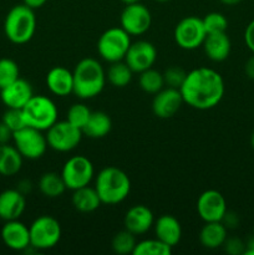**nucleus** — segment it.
Returning a JSON list of instances; mask_svg holds the SVG:
<instances>
[{
  "label": "nucleus",
  "mask_w": 254,
  "mask_h": 255,
  "mask_svg": "<svg viewBox=\"0 0 254 255\" xmlns=\"http://www.w3.org/2000/svg\"><path fill=\"white\" fill-rule=\"evenodd\" d=\"M251 146H252V148L254 149V131H253V133H252V136H251Z\"/></svg>",
  "instance_id": "obj_47"
},
{
  "label": "nucleus",
  "mask_w": 254,
  "mask_h": 255,
  "mask_svg": "<svg viewBox=\"0 0 254 255\" xmlns=\"http://www.w3.org/2000/svg\"><path fill=\"white\" fill-rule=\"evenodd\" d=\"M94 173V164L85 156H74L69 158L65 162L61 171L66 188L71 191L89 186Z\"/></svg>",
  "instance_id": "obj_10"
},
{
  "label": "nucleus",
  "mask_w": 254,
  "mask_h": 255,
  "mask_svg": "<svg viewBox=\"0 0 254 255\" xmlns=\"http://www.w3.org/2000/svg\"><path fill=\"white\" fill-rule=\"evenodd\" d=\"M179 91L188 106L196 110L213 109L224 96V80L216 70L197 67L187 74Z\"/></svg>",
  "instance_id": "obj_1"
},
{
  "label": "nucleus",
  "mask_w": 254,
  "mask_h": 255,
  "mask_svg": "<svg viewBox=\"0 0 254 255\" xmlns=\"http://www.w3.org/2000/svg\"><path fill=\"white\" fill-rule=\"evenodd\" d=\"M91 114L92 111L85 104H74L67 111L66 121L82 131Z\"/></svg>",
  "instance_id": "obj_32"
},
{
  "label": "nucleus",
  "mask_w": 254,
  "mask_h": 255,
  "mask_svg": "<svg viewBox=\"0 0 254 255\" xmlns=\"http://www.w3.org/2000/svg\"><path fill=\"white\" fill-rule=\"evenodd\" d=\"M156 1H158V2H166V1H169V0H156Z\"/></svg>",
  "instance_id": "obj_48"
},
{
  "label": "nucleus",
  "mask_w": 254,
  "mask_h": 255,
  "mask_svg": "<svg viewBox=\"0 0 254 255\" xmlns=\"http://www.w3.org/2000/svg\"><path fill=\"white\" fill-rule=\"evenodd\" d=\"M152 22V16L147 6L141 2H134L125 6L120 16L121 27L129 35L138 36L144 34L149 29Z\"/></svg>",
  "instance_id": "obj_12"
},
{
  "label": "nucleus",
  "mask_w": 254,
  "mask_h": 255,
  "mask_svg": "<svg viewBox=\"0 0 254 255\" xmlns=\"http://www.w3.org/2000/svg\"><path fill=\"white\" fill-rule=\"evenodd\" d=\"M139 87L143 90L146 94L154 95L158 91H161L164 86L163 74L154 69H147L144 71L139 72L138 77Z\"/></svg>",
  "instance_id": "obj_29"
},
{
  "label": "nucleus",
  "mask_w": 254,
  "mask_h": 255,
  "mask_svg": "<svg viewBox=\"0 0 254 255\" xmlns=\"http://www.w3.org/2000/svg\"><path fill=\"white\" fill-rule=\"evenodd\" d=\"M30 246L36 251H47L59 244L62 231L59 221L51 216H40L29 227Z\"/></svg>",
  "instance_id": "obj_6"
},
{
  "label": "nucleus",
  "mask_w": 254,
  "mask_h": 255,
  "mask_svg": "<svg viewBox=\"0 0 254 255\" xmlns=\"http://www.w3.org/2000/svg\"><path fill=\"white\" fill-rule=\"evenodd\" d=\"M156 238L172 248L179 243L182 238V227L176 217L171 214H163L153 224Z\"/></svg>",
  "instance_id": "obj_20"
},
{
  "label": "nucleus",
  "mask_w": 254,
  "mask_h": 255,
  "mask_svg": "<svg viewBox=\"0 0 254 255\" xmlns=\"http://www.w3.org/2000/svg\"><path fill=\"white\" fill-rule=\"evenodd\" d=\"M246 255H254V237L246 244Z\"/></svg>",
  "instance_id": "obj_44"
},
{
  "label": "nucleus",
  "mask_w": 254,
  "mask_h": 255,
  "mask_svg": "<svg viewBox=\"0 0 254 255\" xmlns=\"http://www.w3.org/2000/svg\"><path fill=\"white\" fill-rule=\"evenodd\" d=\"M95 189L102 203L115 206L128 197L131 181L122 169L110 166L99 172L95 182Z\"/></svg>",
  "instance_id": "obj_3"
},
{
  "label": "nucleus",
  "mask_w": 254,
  "mask_h": 255,
  "mask_svg": "<svg viewBox=\"0 0 254 255\" xmlns=\"http://www.w3.org/2000/svg\"><path fill=\"white\" fill-rule=\"evenodd\" d=\"M22 167V156L15 146L0 144V174L4 177L15 176Z\"/></svg>",
  "instance_id": "obj_25"
},
{
  "label": "nucleus",
  "mask_w": 254,
  "mask_h": 255,
  "mask_svg": "<svg viewBox=\"0 0 254 255\" xmlns=\"http://www.w3.org/2000/svg\"><path fill=\"white\" fill-rule=\"evenodd\" d=\"M26 126L47 131L57 121V107L51 99L44 95H34L22 107Z\"/></svg>",
  "instance_id": "obj_5"
},
{
  "label": "nucleus",
  "mask_w": 254,
  "mask_h": 255,
  "mask_svg": "<svg viewBox=\"0 0 254 255\" xmlns=\"http://www.w3.org/2000/svg\"><path fill=\"white\" fill-rule=\"evenodd\" d=\"M125 229L133 233L134 236H141L147 233L154 224V217L151 209L143 204H136L131 207L125 214Z\"/></svg>",
  "instance_id": "obj_18"
},
{
  "label": "nucleus",
  "mask_w": 254,
  "mask_h": 255,
  "mask_svg": "<svg viewBox=\"0 0 254 255\" xmlns=\"http://www.w3.org/2000/svg\"><path fill=\"white\" fill-rule=\"evenodd\" d=\"M12 132H16L19 129L26 127V122H25L24 114H22V109H7L6 112L2 116V121Z\"/></svg>",
  "instance_id": "obj_35"
},
{
  "label": "nucleus",
  "mask_w": 254,
  "mask_h": 255,
  "mask_svg": "<svg viewBox=\"0 0 254 255\" xmlns=\"http://www.w3.org/2000/svg\"><path fill=\"white\" fill-rule=\"evenodd\" d=\"M74 94L81 100L94 99L106 85V72L97 60L85 57L77 62L74 71Z\"/></svg>",
  "instance_id": "obj_2"
},
{
  "label": "nucleus",
  "mask_w": 254,
  "mask_h": 255,
  "mask_svg": "<svg viewBox=\"0 0 254 255\" xmlns=\"http://www.w3.org/2000/svg\"><path fill=\"white\" fill-rule=\"evenodd\" d=\"M207 32L201 17L187 16L177 24L174 29V40L181 49L194 50L202 46Z\"/></svg>",
  "instance_id": "obj_11"
},
{
  "label": "nucleus",
  "mask_w": 254,
  "mask_h": 255,
  "mask_svg": "<svg viewBox=\"0 0 254 255\" xmlns=\"http://www.w3.org/2000/svg\"><path fill=\"white\" fill-rule=\"evenodd\" d=\"M136 244V236H134L133 233H131V232L127 231V229H125V231L119 232V233L114 237L111 247L112 251L116 254L126 255L133 253Z\"/></svg>",
  "instance_id": "obj_31"
},
{
  "label": "nucleus",
  "mask_w": 254,
  "mask_h": 255,
  "mask_svg": "<svg viewBox=\"0 0 254 255\" xmlns=\"http://www.w3.org/2000/svg\"><path fill=\"white\" fill-rule=\"evenodd\" d=\"M202 46L208 59L214 62H222L228 59L232 50L231 40L226 31L207 34Z\"/></svg>",
  "instance_id": "obj_22"
},
{
  "label": "nucleus",
  "mask_w": 254,
  "mask_h": 255,
  "mask_svg": "<svg viewBox=\"0 0 254 255\" xmlns=\"http://www.w3.org/2000/svg\"><path fill=\"white\" fill-rule=\"evenodd\" d=\"M204 30L207 34H214V32H224L228 27V20L221 12H209L202 19Z\"/></svg>",
  "instance_id": "obj_34"
},
{
  "label": "nucleus",
  "mask_w": 254,
  "mask_h": 255,
  "mask_svg": "<svg viewBox=\"0 0 254 255\" xmlns=\"http://www.w3.org/2000/svg\"><path fill=\"white\" fill-rule=\"evenodd\" d=\"M183 104V97L179 89L166 87L154 94L152 111L158 119H171L179 111Z\"/></svg>",
  "instance_id": "obj_15"
},
{
  "label": "nucleus",
  "mask_w": 254,
  "mask_h": 255,
  "mask_svg": "<svg viewBox=\"0 0 254 255\" xmlns=\"http://www.w3.org/2000/svg\"><path fill=\"white\" fill-rule=\"evenodd\" d=\"M47 0H22V4H25L26 6L31 7V9H39V7L44 6L45 2Z\"/></svg>",
  "instance_id": "obj_42"
},
{
  "label": "nucleus",
  "mask_w": 254,
  "mask_h": 255,
  "mask_svg": "<svg viewBox=\"0 0 254 255\" xmlns=\"http://www.w3.org/2000/svg\"><path fill=\"white\" fill-rule=\"evenodd\" d=\"M36 31V16L34 9L25 4L12 6L4 21L5 36L12 44L22 45L29 42Z\"/></svg>",
  "instance_id": "obj_4"
},
{
  "label": "nucleus",
  "mask_w": 254,
  "mask_h": 255,
  "mask_svg": "<svg viewBox=\"0 0 254 255\" xmlns=\"http://www.w3.org/2000/svg\"><path fill=\"white\" fill-rule=\"evenodd\" d=\"M244 71L249 79L254 80V54L247 60L246 65H244Z\"/></svg>",
  "instance_id": "obj_41"
},
{
  "label": "nucleus",
  "mask_w": 254,
  "mask_h": 255,
  "mask_svg": "<svg viewBox=\"0 0 254 255\" xmlns=\"http://www.w3.org/2000/svg\"><path fill=\"white\" fill-rule=\"evenodd\" d=\"M132 75H133V71L129 69L125 60H121V61L112 62L106 72V79L112 86L125 87L131 82Z\"/></svg>",
  "instance_id": "obj_28"
},
{
  "label": "nucleus",
  "mask_w": 254,
  "mask_h": 255,
  "mask_svg": "<svg viewBox=\"0 0 254 255\" xmlns=\"http://www.w3.org/2000/svg\"><path fill=\"white\" fill-rule=\"evenodd\" d=\"M227 202L221 192L216 189L204 191L197 199V212L202 221L206 223L208 222H221L226 214Z\"/></svg>",
  "instance_id": "obj_14"
},
{
  "label": "nucleus",
  "mask_w": 254,
  "mask_h": 255,
  "mask_svg": "<svg viewBox=\"0 0 254 255\" xmlns=\"http://www.w3.org/2000/svg\"><path fill=\"white\" fill-rule=\"evenodd\" d=\"M187 76V72L179 66H169L163 72L164 85L167 87H173V89H181L182 84L184 82Z\"/></svg>",
  "instance_id": "obj_36"
},
{
  "label": "nucleus",
  "mask_w": 254,
  "mask_h": 255,
  "mask_svg": "<svg viewBox=\"0 0 254 255\" xmlns=\"http://www.w3.org/2000/svg\"><path fill=\"white\" fill-rule=\"evenodd\" d=\"M219 1L224 5H228V6H233V5H237L239 4V2H242L243 0H219Z\"/></svg>",
  "instance_id": "obj_45"
},
{
  "label": "nucleus",
  "mask_w": 254,
  "mask_h": 255,
  "mask_svg": "<svg viewBox=\"0 0 254 255\" xmlns=\"http://www.w3.org/2000/svg\"><path fill=\"white\" fill-rule=\"evenodd\" d=\"M172 247L163 243L159 239H146V241L137 242L134 247L133 255H171Z\"/></svg>",
  "instance_id": "obj_30"
},
{
  "label": "nucleus",
  "mask_w": 254,
  "mask_h": 255,
  "mask_svg": "<svg viewBox=\"0 0 254 255\" xmlns=\"http://www.w3.org/2000/svg\"><path fill=\"white\" fill-rule=\"evenodd\" d=\"M227 231L222 222H208L201 229L199 242L207 249L221 248L227 239Z\"/></svg>",
  "instance_id": "obj_23"
},
{
  "label": "nucleus",
  "mask_w": 254,
  "mask_h": 255,
  "mask_svg": "<svg viewBox=\"0 0 254 255\" xmlns=\"http://www.w3.org/2000/svg\"><path fill=\"white\" fill-rule=\"evenodd\" d=\"M26 208L25 194L17 189H6L0 193V219L7 222L19 219Z\"/></svg>",
  "instance_id": "obj_19"
},
{
  "label": "nucleus",
  "mask_w": 254,
  "mask_h": 255,
  "mask_svg": "<svg viewBox=\"0 0 254 255\" xmlns=\"http://www.w3.org/2000/svg\"><path fill=\"white\" fill-rule=\"evenodd\" d=\"M15 148L19 151L22 158L37 159L46 152V136L40 129L26 126L12 133Z\"/></svg>",
  "instance_id": "obj_8"
},
{
  "label": "nucleus",
  "mask_w": 254,
  "mask_h": 255,
  "mask_svg": "<svg viewBox=\"0 0 254 255\" xmlns=\"http://www.w3.org/2000/svg\"><path fill=\"white\" fill-rule=\"evenodd\" d=\"M125 5H129V4H134V2H138L139 0H121Z\"/></svg>",
  "instance_id": "obj_46"
},
{
  "label": "nucleus",
  "mask_w": 254,
  "mask_h": 255,
  "mask_svg": "<svg viewBox=\"0 0 254 255\" xmlns=\"http://www.w3.org/2000/svg\"><path fill=\"white\" fill-rule=\"evenodd\" d=\"M244 41H246V45L251 50L252 54H254V20H252L248 24V26L246 27V31H244Z\"/></svg>",
  "instance_id": "obj_39"
},
{
  "label": "nucleus",
  "mask_w": 254,
  "mask_h": 255,
  "mask_svg": "<svg viewBox=\"0 0 254 255\" xmlns=\"http://www.w3.org/2000/svg\"><path fill=\"white\" fill-rule=\"evenodd\" d=\"M0 234L5 246L11 251L24 252L30 247L29 227L25 226L19 219L5 222Z\"/></svg>",
  "instance_id": "obj_16"
},
{
  "label": "nucleus",
  "mask_w": 254,
  "mask_h": 255,
  "mask_svg": "<svg viewBox=\"0 0 254 255\" xmlns=\"http://www.w3.org/2000/svg\"><path fill=\"white\" fill-rule=\"evenodd\" d=\"M12 133L14 132L4 122H0V144L9 143L10 139H12Z\"/></svg>",
  "instance_id": "obj_40"
},
{
  "label": "nucleus",
  "mask_w": 254,
  "mask_h": 255,
  "mask_svg": "<svg viewBox=\"0 0 254 255\" xmlns=\"http://www.w3.org/2000/svg\"><path fill=\"white\" fill-rule=\"evenodd\" d=\"M17 191L21 192L22 194H26L31 191V183L29 181H21L19 183V187H17Z\"/></svg>",
  "instance_id": "obj_43"
},
{
  "label": "nucleus",
  "mask_w": 254,
  "mask_h": 255,
  "mask_svg": "<svg viewBox=\"0 0 254 255\" xmlns=\"http://www.w3.org/2000/svg\"><path fill=\"white\" fill-rule=\"evenodd\" d=\"M224 251L231 255H241L246 252V243L239 238H228L223 244Z\"/></svg>",
  "instance_id": "obj_37"
},
{
  "label": "nucleus",
  "mask_w": 254,
  "mask_h": 255,
  "mask_svg": "<svg viewBox=\"0 0 254 255\" xmlns=\"http://www.w3.org/2000/svg\"><path fill=\"white\" fill-rule=\"evenodd\" d=\"M253 234H254V227H253Z\"/></svg>",
  "instance_id": "obj_49"
},
{
  "label": "nucleus",
  "mask_w": 254,
  "mask_h": 255,
  "mask_svg": "<svg viewBox=\"0 0 254 255\" xmlns=\"http://www.w3.org/2000/svg\"><path fill=\"white\" fill-rule=\"evenodd\" d=\"M71 201L75 209H77L81 213H91V212L96 211L102 204L95 187L91 188L89 186L75 189Z\"/></svg>",
  "instance_id": "obj_24"
},
{
  "label": "nucleus",
  "mask_w": 254,
  "mask_h": 255,
  "mask_svg": "<svg viewBox=\"0 0 254 255\" xmlns=\"http://www.w3.org/2000/svg\"><path fill=\"white\" fill-rule=\"evenodd\" d=\"M19 66L11 59H0V90L19 79Z\"/></svg>",
  "instance_id": "obj_33"
},
{
  "label": "nucleus",
  "mask_w": 254,
  "mask_h": 255,
  "mask_svg": "<svg viewBox=\"0 0 254 255\" xmlns=\"http://www.w3.org/2000/svg\"><path fill=\"white\" fill-rule=\"evenodd\" d=\"M221 222L224 224V227H226L227 229H234V228H237V227H238L239 217L237 216L234 212L227 211Z\"/></svg>",
  "instance_id": "obj_38"
},
{
  "label": "nucleus",
  "mask_w": 254,
  "mask_h": 255,
  "mask_svg": "<svg viewBox=\"0 0 254 255\" xmlns=\"http://www.w3.org/2000/svg\"><path fill=\"white\" fill-rule=\"evenodd\" d=\"M129 45L131 35L127 34L121 26L110 27L99 37L97 51L105 61L112 64L125 59Z\"/></svg>",
  "instance_id": "obj_7"
},
{
  "label": "nucleus",
  "mask_w": 254,
  "mask_h": 255,
  "mask_svg": "<svg viewBox=\"0 0 254 255\" xmlns=\"http://www.w3.org/2000/svg\"><path fill=\"white\" fill-rule=\"evenodd\" d=\"M124 60L132 71L139 74L153 66L157 60V50L152 42L138 40L131 42Z\"/></svg>",
  "instance_id": "obj_13"
},
{
  "label": "nucleus",
  "mask_w": 254,
  "mask_h": 255,
  "mask_svg": "<svg viewBox=\"0 0 254 255\" xmlns=\"http://www.w3.org/2000/svg\"><path fill=\"white\" fill-rule=\"evenodd\" d=\"M112 128V121L107 114L102 111L92 112L89 121L82 128V133L90 138H102L107 136Z\"/></svg>",
  "instance_id": "obj_26"
},
{
  "label": "nucleus",
  "mask_w": 254,
  "mask_h": 255,
  "mask_svg": "<svg viewBox=\"0 0 254 255\" xmlns=\"http://www.w3.org/2000/svg\"><path fill=\"white\" fill-rule=\"evenodd\" d=\"M82 131L69 121H56L46 131L47 146L57 152H70L76 148L82 138Z\"/></svg>",
  "instance_id": "obj_9"
},
{
  "label": "nucleus",
  "mask_w": 254,
  "mask_h": 255,
  "mask_svg": "<svg viewBox=\"0 0 254 255\" xmlns=\"http://www.w3.org/2000/svg\"><path fill=\"white\" fill-rule=\"evenodd\" d=\"M32 96L31 85L20 77L0 90V99L7 109H22Z\"/></svg>",
  "instance_id": "obj_17"
},
{
  "label": "nucleus",
  "mask_w": 254,
  "mask_h": 255,
  "mask_svg": "<svg viewBox=\"0 0 254 255\" xmlns=\"http://www.w3.org/2000/svg\"><path fill=\"white\" fill-rule=\"evenodd\" d=\"M46 85L56 96H67L74 94V75L64 66H55L47 72Z\"/></svg>",
  "instance_id": "obj_21"
},
{
  "label": "nucleus",
  "mask_w": 254,
  "mask_h": 255,
  "mask_svg": "<svg viewBox=\"0 0 254 255\" xmlns=\"http://www.w3.org/2000/svg\"><path fill=\"white\" fill-rule=\"evenodd\" d=\"M39 189L47 198H57V197L62 196L67 188L61 173L47 172V173L42 174L40 178Z\"/></svg>",
  "instance_id": "obj_27"
}]
</instances>
